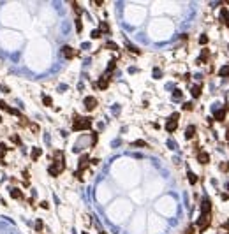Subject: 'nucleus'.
<instances>
[{
  "label": "nucleus",
  "mask_w": 229,
  "mask_h": 234,
  "mask_svg": "<svg viewBox=\"0 0 229 234\" xmlns=\"http://www.w3.org/2000/svg\"><path fill=\"white\" fill-rule=\"evenodd\" d=\"M90 125H92V120H90V118L76 116V118H74V125H72V129H74V130H88V129H90Z\"/></svg>",
  "instance_id": "obj_1"
},
{
  "label": "nucleus",
  "mask_w": 229,
  "mask_h": 234,
  "mask_svg": "<svg viewBox=\"0 0 229 234\" xmlns=\"http://www.w3.org/2000/svg\"><path fill=\"white\" fill-rule=\"evenodd\" d=\"M63 167H65V164H63V160H57L55 164H51L50 167H48V173L51 174V176H58L62 171H63Z\"/></svg>",
  "instance_id": "obj_2"
},
{
  "label": "nucleus",
  "mask_w": 229,
  "mask_h": 234,
  "mask_svg": "<svg viewBox=\"0 0 229 234\" xmlns=\"http://www.w3.org/2000/svg\"><path fill=\"white\" fill-rule=\"evenodd\" d=\"M176 127H178V113L171 115V118L166 121V130H168V132H175Z\"/></svg>",
  "instance_id": "obj_3"
},
{
  "label": "nucleus",
  "mask_w": 229,
  "mask_h": 234,
  "mask_svg": "<svg viewBox=\"0 0 229 234\" xmlns=\"http://www.w3.org/2000/svg\"><path fill=\"white\" fill-rule=\"evenodd\" d=\"M210 209H212V202L208 197H203V202H201V211H203V215H210Z\"/></svg>",
  "instance_id": "obj_4"
},
{
  "label": "nucleus",
  "mask_w": 229,
  "mask_h": 234,
  "mask_svg": "<svg viewBox=\"0 0 229 234\" xmlns=\"http://www.w3.org/2000/svg\"><path fill=\"white\" fill-rule=\"evenodd\" d=\"M85 108H86L88 111L95 109V108H97V99H95V97H86V99H85Z\"/></svg>",
  "instance_id": "obj_5"
},
{
  "label": "nucleus",
  "mask_w": 229,
  "mask_h": 234,
  "mask_svg": "<svg viewBox=\"0 0 229 234\" xmlns=\"http://www.w3.org/2000/svg\"><path fill=\"white\" fill-rule=\"evenodd\" d=\"M62 55L65 56V58H74V55H76V51L71 48V46H63L62 48Z\"/></svg>",
  "instance_id": "obj_6"
},
{
  "label": "nucleus",
  "mask_w": 229,
  "mask_h": 234,
  "mask_svg": "<svg viewBox=\"0 0 229 234\" xmlns=\"http://www.w3.org/2000/svg\"><path fill=\"white\" fill-rule=\"evenodd\" d=\"M108 78H109V76H102V78L95 83V88H99V90H106V88H108Z\"/></svg>",
  "instance_id": "obj_7"
},
{
  "label": "nucleus",
  "mask_w": 229,
  "mask_h": 234,
  "mask_svg": "<svg viewBox=\"0 0 229 234\" xmlns=\"http://www.w3.org/2000/svg\"><path fill=\"white\" fill-rule=\"evenodd\" d=\"M208 222H210V215H201V218L197 220V225H199L201 229H206Z\"/></svg>",
  "instance_id": "obj_8"
},
{
  "label": "nucleus",
  "mask_w": 229,
  "mask_h": 234,
  "mask_svg": "<svg viewBox=\"0 0 229 234\" xmlns=\"http://www.w3.org/2000/svg\"><path fill=\"white\" fill-rule=\"evenodd\" d=\"M197 160H199V164H208L210 157H208V153H206V152H201V153L197 155Z\"/></svg>",
  "instance_id": "obj_9"
},
{
  "label": "nucleus",
  "mask_w": 229,
  "mask_h": 234,
  "mask_svg": "<svg viewBox=\"0 0 229 234\" xmlns=\"http://www.w3.org/2000/svg\"><path fill=\"white\" fill-rule=\"evenodd\" d=\"M194 134H196V127H194V125H189L187 130H185V137H187V139H192Z\"/></svg>",
  "instance_id": "obj_10"
},
{
  "label": "nucleus",
  "mask_w": 229,
  "mask_h": 234,
  "mask_svg": "<svg viewBox=\"0 0 229 234\" xmlns=\"http://www.w3.org/2000/svg\"><path fill=\"white\" fill-rule=\"evenodd\" d=\"M88 164H90V159H88L86 155H83V157L79 159V171H81V169H85Z\"/></svg>",
  "instance_id": "obj_11"
},
{
  "label": "nucleus",
  "mask_w": 229,
  "mask_h": 234,
  "mask_svg": "<svg viewBox=\"0 0 229 234\" xmlns=\"http://www.w3.org/2000/svg\"><path fill=\"white\" fill-rule=\"evenodd\" d=\"M215 113V120H219V121H222L224 118H226V111L224 109H217V111H213Z\"/></svg>",
  "instance_id": "obj_12"
},
{
  "label": "nucleus",
  "mask_w": 229,
  "mask_h": 234,
  "mask_svg": "<svg viewBox=\"0 0 229 234\" xmlns=\"http://www.w3.org/2000/svg\"><path fill=\"white\" fill-rule=\"evenodd\" d=\"M190 93H192V97H199L201 95V86L199 84H194V86L190 88Z\"/></svg>",
  "instance_id": "obj_13"
},
{
  "label": "nucleus",
  "mask_w": 229,
  "mask_h": 234,
  "mask_svg": "<svg viewBox=\"0 0 229 234\" xmlns=\"http://www.w3.org/2000/svg\"><path fill=\"white\" fill-rule=\"evenodd\" d=\"M219 76H220V78H227V76H229V65H224V67H220V71H219Z\"/></svg>",
  "instance_id": "obj_14"
},
{
  "label": "nucleus",
  "mask_w": 229,
  "mask_h": 234,
  "mask_svg": "<svg viewBox=\"0 0 229 234\" xmlns=\"http://www.w3.org/2000/svg\"><path fill=\"white\" fill-rule=\"evenodd\" d=\"M11 197H12V199H21V197H23V196H21V190H19V188L11 190Z\"/></svg>",
  "instance_id": "obj_15"
},
{
  "label": "nucleus",
  "mask_w": 229,
  "mask_h": 234,
  "mask_svg": "<svg viewBox=\"0 0 229 234\" xmlns=\"http://www.w3.org/2000/svg\"><path fill=\"white\" fill-rule=\"evenodd\" d=\"M42 155V150L41 148H34L32 150V159H37V157H41Z\"/></svg>",
  "instance_id": "obj_16"
},
{
  "label": "nucleus",
  "mask_w": 229,
  "mask_h": 234,
  "mask_svg": "<svg viewBox=\"0 0 229 234\" xmlns=\"http://www.w3.org/2000/svg\"><path fill=\"white\" fill-rule=\"evenodd\" d=\"M132 146H134V148H143V146H146V143H145V141H141V139H137V141H134V143H132Z\"/></svg>",
  "instance_id": "obj_17"
},
{
  "label": "nucleus",
  "mask_w": 229,
  "mask_h": 234,
  "mask_svg": "<svg viewBox=\"0 0 229 234\" xmlns=\"http://www.w3.org/2000/svg\"><path fill=\"white\" fill-rule=\"evenodd\" d=\"M189 181H190L192 185H196V181H197V176H196L192 171H189Z\"/></svg>",
  "instance_id": "obj_18"
},
{
  "label": "nucleus",
  "mask_w": 229,
  "mask_h": 234,
  "mask_svg": "<svg viewBox=\"0 0 229 234\" xmlns=\"http://www.w3.org/2000/svg\"><path fill=\"white\" fill-rule=\"evenodd\" d=\"M153 78L160 79V78H162V71H160V69H153Z\"/></svg>",
  "instance_id": "obj_19"
},
{
  "label": "nucleus",
  "mask_w": 229,
  "mask_h": 234,
  "mask_svg": "<svg viewBox=\"0 0 229 234\" xmlns=\"http://www.w3.org/2000/svg\"><path fill=\"white\" fill-rule=\"evenodd\" d=\"M42 104H44V106H51V97L44 95V97H42Z\"/></svg>",
  "instance_id": "obj_20"
},
{
  "label": "nucleus",
  "mask_w": 229,
  "mask_h": 234,
  "mask_svg": "<svg viewBox=\"0 0 229 234\" xmlns=\"http://www.w3.org/2000/svg\"><path fill=\"white\" fill-rule=\"evenodd\" d=\"M99 32H104V34H108V32H109V27H108V23H101V28H99Z\"/></svg>",
  "instance_id": "obj_21"
},
{
  "label": "nucleus",
  "mask_w": 229,
  "mask_h": 234,
  "mask_svg": "<svg viewBox=\"0 0 229 234\" xmlns=\"http://www.w3.org/2000/svg\"><path fill=\"white\" fill-rule=\"evenodd\" d=\"M173 99L176 100V99H181V90H175L173 92Z\"/></svg>",
  "instance_id": "obj_22"
},
{
  "label": "nucleus",
  "mask_w": 229,
  "mask_h": 234,
  "mask_svg": "<svg viewBox=\"0 0 229 234\" xmlns=\"http://www.w3.org/2000/svg\"><path fill=\"white\" fill-rule=\"evenodd\" d=\"M101 37V32H99V28L97 30H92V39H99Z\"/></svg>",
  "instance_id": "obj_23"
},
{
  "label": "nucleus",
  "mask_w": 229,
  "mask_h": 234,
  "mask_svg": "<svg viewBox=\"0 0 229 234\" xmlns=\"http://www.w3.org/2000/svg\"><path fill=\"white\" fill-rule=\"evenodd\" d=\"M81 28H83V23H81V19L78 18V19H76V30H78V32H81Z\"/></svg>",
  "instance_id": "obj_24"
},
{
  "label": "nucleus",
  "mask_w": 229,
  "mask_h": 234,
  "mask_svg": "<svg viewBox=\"0 0 229 234\" xmlns=\"http://www.w3.org/2000/svg\"><path fill=\"white\" fill-rule=\"evenodd\" d=\"M199 42H201V44H206V42H208V37H206V35H201V37H199Z\"/></svg>",
  "instance_id": "obj_25"
},
{
  "label": "nucleus",
  "mask_w": 229,
  "mask_h": 234,
  "mask_svg": "<svg viewBox=\"0 0 229 234\" xmlns=\"http://www.w3.org/2000/svg\"><path fill=\"white\" fill-rule=\"evenodd\" d=\"M35 231H42V222H41V220L35 222Z\"/></svg>",
  "instance_id": "obj_26"
},
{
  "label": "nucleus",
  "mask_w": 229,
  "mask_h": 234,
  "mask_svg": "<svg viewBox=\"0 0 229 234\" xmlns=\"http://www.w3.org/2000/svg\"><path fill=\"white\" fill-rule=\"evenodd\" d=\"M168 146H169V148H171V150H175V148H176V143H175V141H171V139H169V141H168Z\"/></svg>",
  "instance_id": "obj_27"
},
{
  "label": "nucleus",
  "mask_w": 229,
  "mask_h": 234,
  "mask_svg": "<svg viewBox=\"0 0 229 234\" xmlns=\"http://www.w3.org/2000/svg\"><path fill=\"white\" fill-rule=\"evenodd\" d=\"M106 48H109V49H117V44H114V42H108Z\"/></svg>",
  "instance_id": "obj_28"
},
{
  "label": "nucleus",
  "mask_w": 229,
  "mask_h": 234,
  "mask_svg": "<svg viewBox=\"0 0 229 234\" xmlns=\"http://www.w3.org/2000/svg\"><path fill=\"white\" fill-rule=\"evenodd\" d=\"M222 199H224V201H227V199H229V194H227V192H224V194H222Z\"/></svg>",
  "instance_id": "obj_29"
},
{
  "label": "nucleus",
  "mask_w": 229,
  "mask_h": 234,
  "mask_svg": "<svg viewBox=\"0 0 229 234\" xmlns=\"http://www.w3.org/2000/svg\"><path fill=\"white\" fill-rule=\"evenodd\" d=\"M81 48H83V49H88V48H90V44H88V42H85V44H81Z\"/></svg>",
  "instance_id": "obj_30"
},
{
  "label": "nucleus",
  "mask_w": 229,
  "mask_h": 234,
  "mask_svg": "<svg viewBox=\"0 0 229 234\" xmlns=\"http://www.w3.org/2000/svg\"><path fill=\"white\" fill-rule=\"evenodd\" d=\"M12 141H14V143H18V144H19V137H18V136H12Z\"/></svg>",
  "instance_id": "obj_31"
},
{
  "label": "nucleus",
  "mask_w": 229,
  "mask_h": 234,
  "mask_svg": "<svg viewBox=\"0 0 229 234\" xmlns=\"http://www.w3.org/2000/svg\"><path fill=\"white\" fill-rule=\"evenodd\" d=\"M226 190H227V194H229V181L226 183Z\"/></svg>",
  "instance_id": "obj_32"
},
{
  "label": "nucleus",
  "mask_w": 229,
  "mask_h": 234,
  "mask_svg": "<svg viewBox=\"0 0 229 234\" xmlns=\"http://www.w3.org/2000/svg\"><path fill=\"white\" fill-rule=\"evenodd\" d=\"M0 121H2V116H0Z\"/></svg>",
  "instance_id": "obj_33"
}]
</instances>
